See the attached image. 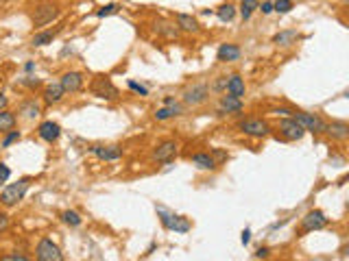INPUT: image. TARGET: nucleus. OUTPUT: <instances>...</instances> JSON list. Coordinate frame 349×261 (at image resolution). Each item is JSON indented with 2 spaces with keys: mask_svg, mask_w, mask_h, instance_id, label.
<instances>
[{
  "mask_svg": "<svg viewBox=\"0 0 349 261\" xmlns=\"http://www.w3.org/2000/svg\"><path fill=\"white\" fill-rule=\"evenodd\" d=\"M29 185H31L29 179H20L18 183L7 185V188L0 192V202H3L5 207H13V204H18L26 196V192H29Z\"/></svg>",
  "mask_w": 349,
  "mask_h": 261,
  "instance_id": "nucleus-1",
  "label": "nucleus"
},
{
  "mask_svg": "<svg viewBox=\"0 0 349 261\" xmlns=\"http://www.w3.org/2000/svg\"><path fill=\"white\" fill-rule=\"evenodd\" d=\"M158 216H160V220H162V225L166 227L168 231H174V233H188V231L192 229V225H190L188 218L177 216V213H170V211L162 209V207H158Z\"/></svg>",
  "mask_w": 349,
  "mask_h": 261,
  "instance_id": "nucleus-2",
  "label": "nucleus"
},
{
  "mask_svg": "<svg viewBox=\"0 0 349 261\" xmlns=\"http://www.w3.org/2000/svg\"><path fill=\"white\" fill-rule=\"evenodd\" d=\"M92 94L103 100H116L118 98V87L114 85L107 77H96L92 81Z\"/></svg>",
  "mask_w": 349,
  "mask_h": 261,
  "instance_id": "nucleus-3",
  "label": "nucleus"
},
{
  "mask_svg": "<svg viewBox=\"0 0 349 261\" xmlns=\"http://www.w3.org/2000/svg\"><path fill=\"white\" fill-rule=\"evenodd\" d=\"M57 5H53V3H42L35 7V11L31 15V20L35 26H46L48 22H53L55 17H57Z\"/></svg>",
  "mask_w": 349,
  "mask_h": 261,
  "instance_id": "nucleus-4",
  "label": "nucleus"
},
{
  "mask_svg": "<svg viewBox=\"0 0 349 261\" xmlns=\"http://www.w3.org/2000/svg\"><path fill=\"white\" fill-rule=\"evenodd\" d=\"M35 257H38L40 261H61L63 255H61V250L57 244H53V239L48 237H44L40 244H38V250H35Z\"/></svg>",
  "mask_w": 349,
  "mask_h": 261,
  "instance_id": "nucleus-5",
  "label": "nucleus"
},
{
  "mask_svg": "<svg viewBox=\"0 0 349 261\" xmlns=\"http://www.w3.org/2000/svg\"><path fill=\"white\" fill-rule=\"evenodd\" d=\"M327 227V218H325V213L323 211H310L306 213L304 218H301V231L304 233H312V231H321V229H325Z\"/></svg>",
  "mask_w": 349,
  "mask_h": 261,
  "instance_id": "nucleus-6",
  "label": "nucleus"
},
{
  "mask_svg": "<svg viewBox=\"0 0 349 261\" xmlns=\"http://www.w3.org/2000/svg\"><path fill=\"white\" fill-rule=\"evenodd\" d=\"M280 130H282L284 139H288V142H297V139H301V137L306 135V128L301 126L295 118L282 120V122H280Z\"/></svg>",
  "mask_w": 349,
  "mask_h": 261,
  "instance_id": "nucleus-7",
  "label": "nucleus"
},
{
  "mask_svg": "<svg viewBox=\"0 0 349 261\" xmlns=\"http://www.w3.org/2000/svg\"><path fill=\"white\" fill-rule=\"evenodd\" d=\"M210 96V87L205 83H199V85H192L183 91V102L186 105H203Z\"/></svg>",
  "mask_w": 349,
  "mask_h": 261,
  "instance_id": "nucleus-8",
  "label": "nucleus"
},
{
  "mask_svg": "<svg viewBox=\"0 0 349 261\" xmlns=\"http://www.w3.org/2000/svg\"><path fill=\"white\" fill-rule=\"evenodd\" d=\"M295 120L308 130V133L319 135V133H323L325 130V122L315 114H295Z\"/></svg>",
  "mask_w": 349,
  "mask_h": 261,
  "instance_id": "nucleus-9",
  "label": "nucleus"
},
{
  "mask_svg": "<svg viewBox=\"0 0 349 261\" xmlns=\"http://www.w3.org/2000/svg\"><path fill=\"white\" fill-rule=\"evenodd\" d=\"M177 142H172V139H166V142H162L158 148L153 151V159L160 161V163H168L174 155H177Z\"/></svg>",
  "mask_w": 349,
  "mask_h": 261,
  "instance_id": "nucleus-10",
  "label": "nucleus"
},
{
  "mask_svg": "<svg viewBox=\"0 0 349 261\" xmlns=\"http://www.w3.org/2000/svg\"><path fill=\"white\" fill-rule=\"evenodd\" d=\"M240 130L247 135H253V137H266L269 135V124H266L264 120H242Z\"/></svg>",
  "mask_w": 349,
  "mask_h": 261,
  "instance_id": "nucleus-11",
  "label": "nucleus"
},
{
  "mask_svg": "<svg viewBox=\"0 0 349 261\" xmlns=\"http://www.w3.org/2000/svg\"><path fill=\"white\" fill-rule=\"evenodd\" d=\"M59 85L63 87V91H66V94H77V91L83 87V77H81L79 72H66V74L61 77Z\"/></svg>",
  "mask_w": 349,
  "mask_h": 261,
  "instance_id": "nucleus-12",
  "label": "nucleus"
},
{
  "mask_svg": "<svg viewBox=\"0 0 349 261\" xmlns=\"http://www.w3.org/2000/svg\"><path fill=\"white\" fill-rule=\"evenodd\" d=\"M242 111V98L236 96H223L218 102V116H227V114H240Z\"/></svg>",
  "mask_w": 349,
  "mask_h": 261,
  "instance_id": "nucleus-13",
  "label": "nucleus"
},
{
  "mask_svg": "<svg viewBox=\"0 0 349 261\" xmlns=\"http://www.w3.org/2000/svg\"><path fill=\"white\" fill-rule=\"evenodd\" d=\"M38 133H40V137L44 139V142H50V144H53V142H57V139H59L61 126H59L57 122H53V120H46V122L40 124Z\"/></svg>",
  "mask_w": 349,
  "mask_h": 261,
  "instance_id": "nucleus-14",
  "label": "nucleus"
},
{
  "mask_svg": "<svg viewBox=\"0 0 349 261\" xmlns=\"http://www.w3.org/2000/svg\"><path fill=\"white\" fill-rule=\"evenodd\" d=\"M92 153L103 161H116V159H120V155H123V151L118 146H94Z\"/></svg>",
  "mask_w": 349,
  "mask_h": 261,
  "instance_id": "nucleus-15",
  "label": "nucleus"
},
{
  "mask_svg": "<svg viewBox=\"0 0 349 261\" xmlns=\"http://www.w3.org/2000/svg\"><path fill=\"white\" fill-rule=\"evenodd\" d=\"M225 87H227V94H232V96H236V98H242V96H245V81H242L240 74H232Z\"/></svg>",
  "mask_w": 349,
  "mask_h": 261,
  "instance_id": "nucleus-16",
  "label": "nucleus"
},
{
  "mask_svg": "<svg viewBox=\"0 0 349 261\" xmlns=\"http://www.w3.org/2000/svg\"><path fill=\"white\" fill-rule=\"evenodd\" d=\"M63 94H66V91H63V87L59 85V83H53V85H48L44 89V102L46 105H57V102L63 98Z\"/></svg>",
  "mask_w": 349,
  "mask_h": 261,
  "instance_id": "nucleus-17",
  "label": "nucleus"
},
{
  "mask_svg": "<svg viewBox=\"0 0 349 261\" xmlns=\"http://www.w3.org/2000/svg\"><path fill=\"white\" fill-rule=\"evenodd\" d=\"M325 133H327L329 137L345 142V139L349 137V126H347L345 122H332V124H325Z\"/></svg>",
  "mask_w": 349,
  "mask_h": 261,
  "instance_id": "nucleus-18",
  "label": "nucleus"
},
{
  "mask_svg": "<svg viewBox=\"0 0 349 261\" xmlns=\"http://www.w3.org/2000/svg\"><path fill=\"white\" fill-rule=\"evenodd\" d=\"M192 165H197L199 170H214V167H216V161H214L212 155H207V153H197L195 157H192Z\"/></svg>",
  "mask_w": 349,
  "mask_h": 261,
  "instance_id": "nucleus-19",
  "label": "nucleus"
},
{
  "mask_svg": "<svg viewBox=\"0 0 349 261\" xmlns=\"http://www.w3.org/2000/svg\"><path fill=\"white\" fill-rule=\"evenodd\" d=\"M240 57V48L234 44H223L218 48V61H236Z\"/></svg>",
  "mask_w": 349,
  "mask_h": 261,
  "instance_id": "nucleus-20",
  "label": "nucleus"
},
{
  "mask_svg": "<svg viewBox=\"0 0 349 261\" xmlns=\"http://www.w3.org/2000/svg\"><path fill=\"white\" fill-rule=\"evenodd\" d=\"M177 26L181 31H188V33H197L199 31V22L188 13H179L177 15Z\"/></svg>",
  "mask_w": 349,
  "mask_h": 261,
  "instance_id": "nucleus-21",
  "label": "nucleus"
},
{
  "mask_svg": "<svg viewBox=\"0 0 349 261\" xmlns=\"http://www.w3.org/2000/svg\"><path fill=\"white\" fill-rule=\"evenodd\" d=\"M299 40V33L297 31H280L277 35L273 37V44H277V46H290V44H295Z\"/></svg>",
  "mask_w": 349,
  "mask_h": 261,
  "instance_id": "nucleus-22",
  "label": "nucleus"
},
{
  "mask_svg": "<svg viewBox=\"0 0 349 261\" xmlns=\"http://www.w3.org/2000/svg\"><path fill=\"white\" fill-rule=\"evenodd\" d=\"M181 114V105H177V102H172V105H166V107H162L155 111V120H168V118H174V116H179Z\"/></svg>",
  "mask_w": 349,
  "mask_h": 261,
  "instance_id": "nucleus-23",
  "label": "nucleus"
},
{
  "mask_svg": "<svg viewBox=\"0 0 349 261\" xmlns=\"http://www.w3.org/2000/svg\"><path fill=\"white\" fill-rule=\"evenodd\" d=\"M15 126V116L7 109H0V133H7Z\"/></svg>",
  "mask_w": 349,
  "mask_h": 261,
  "instance_id": "nucleus-24",
  "label": "nucleus"
},
{
  "mask_svg": "<svg viewBox=\"0 0 349 261\" xmlns=\"http://www.w3.org/2000/svg\"><path fill=\"white\" fill-rule=\"evenodd\" d=\"M155 31H158L160 35H164V37H168V40H177L179 37V26H174V24L160 22V24H155Z\"/></svg>",
  "mask_w": 349,
  "mask_h": 261,
  "instance_id": "nucleus-25",
  "label": "nucleus"
},
{
  "mask_svg": "<svg viewBox=\"0 0 349 261\" xmlns=\"http://www.w3.org/2000/svg\"><path fill=\"white\" fill-rule=\"evenodd\" d=\"M216 15H218L220 22H232L234 15H236V9L229 5V3H227V5H220V7L216 9Z\"/></svg>",
  "mask_w": 349,
  "mask_h": 261,
  "instance_id": "nucleus-26",
  "label": "nucleus"
},
{
  "mask_svg": "<svg viewBox=\"0 0 349 261\" xmlns=\"http://www.w3.org/2000/svg\"><path fill=\"white\" fill-rule=\"evenodd\" d=\"M258 0H242L240 3V13H242V20H249V17L253 15V11L258 9Z\"/></svg>",
  "mask_w": 349,
  "mask_h": 261,
  "instance_id": "nucleus-27",
  "label": "nucleus"
},
{
  "mask_svg": "<svg viewBox=\"0 0 349 261\" xmlns=\"http://www.w3.org/2000/svg\"><path fill=\"white\" fill-rule=\"evenodd\" d=\"M53 40H55V31H44V33L33 35L31 44H33V46H46V44H50Z\"/></svg>",
  "mask_w": 349,
  "mask_h": 261,
  "instance_id": "nucleus-28",
  "label": "nucleus"
},
{
  "mask_svg": "<svg viewBox=\"0 0 349 261\" xmlns=\"http://www.w3.org/2000/svg\"><path fill=\"white\" fill-rule=\"evenodd\" d=\"M22 114L26 118H38L40 116V105L35 100H29V102H24L22 105Z\"/></svg>",
  "mask_w": 349,
  "mask_h": 261,
  "instance_id": "nucleus-29",
  "label": "nucleus"
},
{
  "mask_svg": "<svg viewBox=\"0 0 349 261\" xmlns=\"http://www.w3.org/2000/svg\"><path fill=\"white\" fill-rule=\"evenodd\" d=\"M63 222H66V225H70V227H79L81 225V216L77 211H63Z\"/></svg>",
  "mask_w": 349,
  "mask_h": 261,
  "instance_id": "nucleus-30",
  "label": "nucleus"
},
{
  "mask_svg": "<svg viewBox=\"0 0 349 261\" xmlns=\"http://www.w3.org/2000/svg\"><path fill=\"white\" fill-rule=\"evenodd\" d=\"M292 9V0H277V3H273V11L277 13H288Z\"/></svg>",
  "mask_w": 349,
  "mask_h": 261,
  "instance_id": "nucleus-31",
  "label": "nucleus"
},
{
  "mask_svg": "<svg viewBox=\"0 0 349 261\" xmlns=\"http://www.w3.org/2000/svg\"><path fill=\"white\" fill-rule=\"evenodd\" d=\"M114 13H118V5H105V7H100L98 11H96V15L98 17H107V15H114Z\"/></svg>",
  "mask_w": 349,
  "mask_h": 261,
  "instance_id": "nucleus-32",
  "label": "nucleus"
},
{
  "mask_svg": "<svg viewBox=\"0 0 349 261\" xmlns=\"http://www.w3.org/2000/svg\"><path fill=\"white\" fill-rule=\"evenodd\" d=\"M18 139H20V133H18V130H7V137L3 139V148H9V146H11L13 142H18Z\"/></svg>",
  "mask_w": 349,
  "mask_h": 261,
  "instance_id": "nucleus-33",
  "label": "nucleus"
},
{
  "mask_svg": "<svg viewBox=\"0 0 349 261\" xmlns=\"http://www.w3.org/2000/svg\"><path fill=\"white\" fill-rule=\"evenodd\" d=\"M129 89H133L135 94H140V96H149V89H146L144 85H140V83H135V81H129Z\"/></svg>",
  "mask_w": 349,
  "mask_h": 261,
  "instance_id": "nucleus-34",
  "label": "nucleus"
},
{
  "mask_svg": "<svg viewBox=\"0 0 349 261\" xmlns=\"http://www.w3.org/2000/svg\"><path fill=\"white\" fill-rule=\"evenodd\" d=\"M9 176H11V170H9V167L5 165V163H0V183H5Z\"/></svg>",
  "mask_w": 349,
  "mask_h": 261,
  "instance_id": "nucleus-35",
  "label": "nucleus"
},
{
  "mask_svg": "<svg viewBox=\"0 0 349 261\" xmlns=\"http://www.w3.org/2000/svg\"><path fill=\"white\" fill-rule=\"evenodd\" d=\"M240 241H242L245 246H247V244H249V241H251V231H249V229H245V231H242V235H240Z\"/></svg>",
  "mask_w": 349,
  "mask_h": 261,
  "instance_id": "nucleus-36",
  "label": "nucleus"
},
{
  "mask_svg": "<svg viewBox=\"0 0 349 261\" xmlns=\"http://www.w3.org/2000/svg\"><path fill=\"white\" fill-rule=\"evenodd\" d=\"M260 11H262L264 15H269V13H273V3H262V7H260Z\"/></svg>",
  "mask_w": 349,
  "mask_h": 261,
  "instance_id": "nucleus-37",
  "label": "nucleus"
},
{
  "mask_svg": "<svg viewBox=\"0 0 349 261\" xmlns=\"http://www.w3.org/2000/svg\"><path fill=\"white\" fill-rule=\"evenodd\" d=\"M7 225H9V218H7V213H3V211H0V231H5V229H7Z\"/></svg>",
  "mask_w": 349,
  "mask_h": 261,
  "instance_id": "nucleus-38",
  "label": "nucleus"
},
{
  "mask_svg": "<svg viewBox=\"0 0 349 261\" xmlns=\"http://www.w3.org/2000/svg\"><path fill=\"white\" fill-rule=\"evenodd\" d=\"M5 261H26L24 255H9V257H3Z\"/></svg>",
  "mask_w": 349,
  "mask_h": 261,
  "instance_id": "nucleus-39",
  "label": "nucleus"
},
{
  "mask_svg": "<svg viewBox=\"0 0 349 261\" xmlns=\"http://www.w3.org/2000/svg\"><path fill=\"white\" fill-rule=\"evenodd\" d=\"M255 257H258V259L260 257H269V248H260L258 253H255Z\"/></svg>",
  "mask_w": 349,
  "mask_h": 261,
  "instance_id": "nucleus-40",
  "label": "nucleus"
},
{
  "mask_svg": "<svg viewBox=\"0 0 349 261\" xmlns=\"http://www.w3.org/2000/svg\"><path fill=\"white\" fill-rule=\"evenodd\" d=\"M7 102H9V100H7V96L3 94V91H0V109H5V107H7Z\"/></svg>",
  "mask_w": 349,
  "mask_h": 261,
  "instance_id": "nucleus-41",
  "label": "nucleus"
},
{
  "mask_svg": "<svg viewBox=\"0 0 349 261\" xmlns=\"http://www.w3.org/2000/svg\"><path fill=\"white\" fill-rule=\"evenodd\" d=\"M24 70H26V72H33V70H35V63H33V61H26V63H24Z\"/></svg>",
  "mask_w": 349,
  "mask_h": 261,
  "instance_id": "nucleus-42",
  "label": "nucleus"
},
{
  "mask_svg": "<svg viewBox=\"0 0 349 261\" xmlns=\"http://www.w3.org/2000/svg\"><path fill=\"white\" fill-rule=\"evenodd\" d=\"M225 85H227V79H223V81H218V83H216V85H214V89H223Z\"/></svg>",
  "mask_w": 349,
  "mask_h": 261,
  "instance_id": "nucleus-43",
  "label": "nucleus"
},
{
  "mask_svg": "<svg viewBox=\"0 0 349 261\" xmlns=\"http://www.w3.org/2000/svg\"><path fill=\"white\" fill-rule=\"evenodd\" d=\"M172 102H174V98H170V96L164 98V105H172Z\"/></svg>",
  "mask_w": 349,
  "mask_h": 261,
  "instance_id": "nucleus-44",
  "label": "nucleus"
}]
</instances>
